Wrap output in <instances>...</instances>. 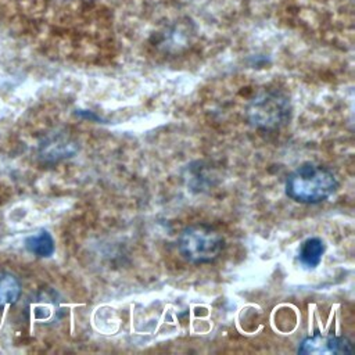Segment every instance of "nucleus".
<instances>
[{"label":"nucleus","mask_w":355,"mask_h":355,"mask_svg":"<svg viewBox=\"0 0 355 355\" xmlns=\"http://www.w3.org/2000/svg\"><path fill=\"white\" fill-rule=\"evenodd\" d=\"M25 247L29 252H32L33 255L40 257V258L51 257L55 250L54 239L47 230H39L37 233L31 234L25 240Z\"/></svg>","instance_id":"8"},{"label":"nucleus","mask_w":355,"mask_h":355,"mask_svg":"<svg viewBox=\"0 0 355 355\" xmlns=\"http://www.w3.org/2000/svg\"><path fill=\"white\" fill-rule=\"evenodd\" d=\"M338 180L329 168L305 162L286 179V196L301 204H319L336 193Z\"/></svg>","instance_id":"1"},{"label":"nucleus","mask_w":355,"mask_h":355,"mask_svg":"<svg viewBox=\"0 0 355 355\" xmlns=\"http://www.w3.org/2000/svg\"><path fill=\"white\" fill-rule=\"evenodd\" d=\"M324 254V243L319 237H308L302 241L298 251L300 262L306 268H316Z\"/></svg>","instance_id":"7"},{"label":"nucleus","mask_w":355,"mask_h":355,"mask_svg":"<svg viewBox=\"0 0 355 355\" xmlns=\"http://www.w3.org/2000/svg\"><path fill=\"white\" fill-rule=\"evenodd\" d=\"M22 294V284L17 275L0 269V306L14 304Z\"/></svg>","instance_id":"6"},{"label":"nucleus","mask_w":355,"mask_h":355,"mask_svg":"<svg viewBox=\"0 0 355 355\" xmlns=\"http://www.w3.org/2000/svg\"><path fill=\"white\" fill-rule=\"evenodd\" d=\"M352 343L343 336H324L315 333L304 338L298 345V354L322 355V354H352Z\"/></svg>","instance_id":"4"},{"label":"nucleus","mask_w":355,"mask_h":355,"mask_svg":"<svg viewBox=\"0 0 355 355\" xmlns=\"http://www.w3.org/2000/svg\"><path fill=\"white\" fill-rule=\"evenodd\" d=\"M180 255L191 263H209L225 248L223 236L212 226L196 223L186 226L178 239Z\"/></svg>","instance_id":"3"},{"label":"nucleus","mask_w":355,"mask_h":355,"mask_svg":"<svg viewBox=\"0 0 355 355\" xmlns=\"http://www.w3.org/2000/svg\"><path fill=\"white\" fill-rule=\"evenodd\" d=\"M291 101L288 96L276 89L259 92L247 105L248 122L262 130H276L284 126L291 118Z\"/></svg>","instance_id":"2"},{"label":"nucleus","mask_w":355,"mask_h":355,"mask_svg":"<svg viewBox=\"0 0 355 355\" xmlns=\"http://www.w3.org/2000/svg\"><path fill=\"white\" fill-rule=\"evenodd\" d=\"M32 318L40 323H50L60 319L62 308L58 300V294L54 290L39 291L29 304Z\"/></svg>","instance_id":"5"}]
</instances>
